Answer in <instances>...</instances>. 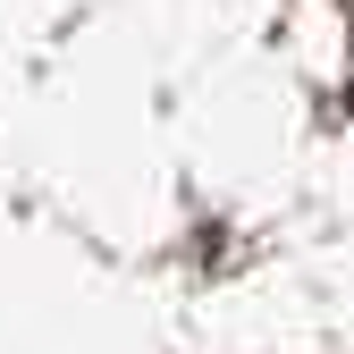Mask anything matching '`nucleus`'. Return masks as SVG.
Wrapping results in <instances>:
<instances>
[]
</instances>
